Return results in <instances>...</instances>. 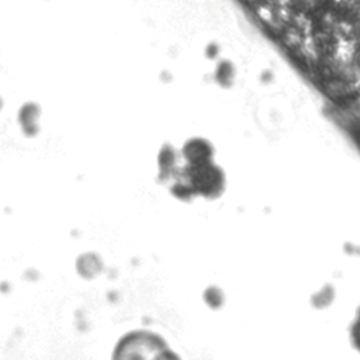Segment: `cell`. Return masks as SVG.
Segmentation results:
<instances>
[{"mask_svg":"<svg viewBox=\"0 0 360 360\" xmlns=\"http://www.w3.org/2000/svg\"><path fill=\"white\" fill-rule=\"evenodd\" d=\"M176 179L188 183L197 195L208 199L218 197L223 189V174L210 161L187 164Z\"/></svg>","mask_w":360,"mask_h":360,"instance_id":"obj_1","label":"cell"},{"mask_svg":"<svg viewBox=\"0 0 360 360\" xmlns=\"http://www.w3.org/2000/svg\"><path fill=\"white\" fill-rule=\"evenodd\" d=\"M179 153L176 149L170 145H164L159 155L160 174L159 181L161 183H166L172 178L178 176L180 169L176 167L178 163Z\"/></svg>","mask_w":360,"mask_h":360,"instance_id":"obj_2","label":"cell"},{"mask_svg":"<svg viewBox=\"0 0 360 360\" xmlns=\"http://www.w3.org/2000/svg\"><path fill=\"white\" fill-rule=\"evenodd\" d=\"M183 155L188 163L210 161L212 157V147L207 141L193 139L185 144Z\"/></svg>","mask_w":360,"mask_h":360,"instance_id":"obj_3","label":"cell"}]
</instances>
